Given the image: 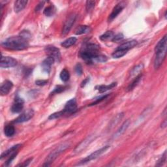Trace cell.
Segmentation results:
<instances>
[{
    "mask_svg": "<svg viewBox=\"0 0 167 167\" xmlns=\"http://www.w3.org/2000/svg\"><path fill=\"white\" fill-rule=\"evenodd\" d=\"M47 83H48V80H39L35 82L36 84L39 86H45L46 84H47Z\"/></svg>",
    "mask_w": 167,
    "mask_h": 167,
    "instance_id": "42",
    "label": "cell"
},
{
    "mask_svg": "<svg viewBox=\"0 0 167 167\" xmlns=\"http://www.w3.org/2000/svg\"><path fill=\"white\" fill-rule=\"evenodd\" d=\"M77 110V103L75 99H71L66 103L64 111L65 114H74Z\"/></svg>",
    "mask_w": 167,
    "mask_h": 167,
    "instance_id": "9",
    "label": "cell"
},
{
    "mask_svg": "<svg viewBox=\"0 0 167 167\" xmlns=\"http://www.w3.org/2000/svg\"><path fill=\"white\" fill-rule=\"evenodd\" d=\"M20 35L21 37H24V38H25V39H27V40L30 39L31 38V34H30V33L28 31H22V32L20 33Z\"/></svg>",
    "mask_w": 167,
    "mask_h": 167,
    "instance_id": "38",
    "label": "cell"
},
{
    "mask_svg": "<svg viewBox=\"0 0 167 167\" xmlns=\"http://www.w3.org/2000/svg\"><path fill=\"white\" fill-rule=\"evenodd\" d=\"M89 80H90V79H89L88 78H86V80H84V81L82 82L81 87H84V86H86V84H87V82H88Z\"/></svg>",
    "mask_w": 167,
    "mask_h": 167,
    "instance_id": "45",
    "label": "cell"
},
{
    "mask_svg": "<svg viewBox=\"0 0 167 167\" xmlns=\"http://www.w3.org/2000/svg\"><path fill=\"white\" fill-rule=\"evenodd\" d=\"M44 2H40L38 5H37L35 7V12H39L40 11L41 9H42V8H43L44 7Z\"/></svg>",
    "mask_w": 167,
    "mask_h": 167,
    "instance_id": "43",
    "label": "cell"
},
{
    "mask_svg": "<svg viewBox=\"0 0 167 167\" xmlns=\"http://www.w3.org/2000/svg\"><path fill=\"white\" fill-rule=\"evenodd\" d=\"M24 104V100L19 97L18 96H16L15 99V102L12 105L11 111L13 112V113H20L23 109Z\"/></svg>",
    "mask_w": 167,
    "mask_h": 167,
    "instance_id": "11",
    "label": "cell"
},
{
    "mask_svg": "<svg viewBox=\"0 0 167 167\" xmlns=\"http://www.w3.org/2000/svg\"><path fill=\"white\" fill-rule=\"evenodd\" d=\"M17 65V61L15 58L8 56H2L0 66L2 68L13 67Z\"/></svg>",
    "mask_w": 167,
    "mask_h": 167,
    "instance_id": "7",
    "label": "cell"
},
{
    "mask_svg": "<svg viewBox=\"0 0 167 167\" xmlns=\"http://www.w3.org/2000/svg\"><path fill=\"white\" fill-rule=\"evenodd\" d=\"M156 53V56L155 58V61H154V67L156 69H158L160 67L165 59L166 55V48Z\"/></svg>",
    "mask_w": 167,
    "mask_h": 167,
    "instance_id": "8",
    "label": "cell"
},
{
    "mask_svg": "<svg viewBox=\"0 0 167 167\" xmlns=\"http://www.w3.org/2000/svg\"><path fill=\"white\" fill-rule=\"evenodd\" d=\"M137 43H138L137 41H135V40H133V41H127V42H126V43L121 44L120 47H118V49L123 50V51H128L129 49L135 47V46L137 44Z\"/></svg>",
    "mask_w": 167,
    "mask_h": 167,
    "instance_id": "17",
    "label": "cell"
},
{
    "mask_svg": "<svg viewBox=\"0 0 167 167\" xmlns=\"http://www.w3.org/2000/svg\"><path fill=\"white\" fill-rule=\"evenodd\" d=\"M54 61H55V60L51 57L48 56V57L46 58L41 64L43 71L47 73H49L51 70V66Z\"/></svg>",
    "mask_w": 167,
    "mask_h": 167,
    "instance_id": "14",
    "label": "cell"
},
{
    "mask_svg": "<svg viewBox=\"0 0 167 167\" xmlns=\"http://www.w3.org/2000/svg\"><path fill=\"white\" fill-rule=\"evenodd\" d=\"M65 89V87L64 86H56L55 88H54V91L52 92V94H54V93H60L61 92H62V91H64Z\"/></svg>",
    "mask_w": 167,
    "mask_h": 167,
    "instance_id": "37",
    "label": "cell"
},
{
    "mask_svg": "<svg viewBox=\"0 0 167 167\" xmlns=\"http://www.w3.org/2000/svg\"><path fill=\"white\" fill-rule=\"evenodd\" d=\"M166 127V120H165L163 122L161 123V127L162 128H165Z\"/></svg>",
    "mask_w": 167,
    "mask_h": 167,
    "instance_id": "46",
    "label": "cell"
},
{
    "mask_svg": "<svg viewBox=\"0 0 167 167\" xmlns=\"http://www.w3.org/2000/svg\"><path fill=\"white\" fill-rule=\"evenodd\" d=\"M75 72L77 73L78 75H82L83 73V70H82V67L81 64H78L76 66H75Z\"/></svg>",
    "mask_w": 167,
    "mask_h": 167,
    "instance_id": "40",
    "label": "cell"
},
{
    "mask_svg": "<svg viewBox=\"0 0 167 167\" xmlns=\"http://www.w3.org/2000/svg\"><path fill=\"white\" fill-rule=\"evenodd\" d=\"M45 52L49 57H52L55 61L59 62L61 60V53L60 50L54 46H48L45 48Z\"/></svg>",
    "mask_w": 167,
    "mask_h": 167,
    "instance_id": "5",
    "label": "cell"
},
{
    "mask_svg": "<svg viewBox=\"0 0 167 167\" xmlns=\"http://www.w3.org/2000/svg\"><path fill=\"white\" fill-rule=\"evenodd\" d=\"M69 147V144L68 143H64L60 145L48 156L47 159H46V161L43 166H48L51 165L52 162H53V161L55 160L61 153L64 152L65 150L66 149H67Z\"/></svg>",
    "mask_w": 167,
    "mask_h": 167,
    "instance_id": "3",
    "label": "cell"
},
{
    "mask_svg": "<svg viewBox=\"0 0 167 167\" xmlns=\"http://www.w3.org/2000/svg\"><path fill=\"white\" fill-rule=\"evenodd\" d=\"M99 46L95 44H88L84 47L80 52V56L87 61L92 60L94 57L99 55Z\"/></svg>",
    "mask_w": 167,
    "mask_h": 167,
    "instance_id": "2",
    "label": "cell"
},
{
    "mask_svg": "<svg viewBox=\"0 0 167 167\" xmlns=\"http://www.w3.org/2000/svg\"><path fill=\"white\" fill-rule=\"evenodd\" d=\"M2 45L4 48L12 51H22L29 47V43L28 40L19 35L9 37L3 41Z\"/></svg>",
    "mask_w": 167,
    "mask_h": 167,
    "instance_id": "1",
    "label": "cell"
},
{
    "mask_svg": "<svg viewBox=\"0 0 167 167\" xmlns=\"http://www.w3.org/2000/svg\"><path fill=\"white\" fill-rule=\"evenodd\" d=\"M32 160H33V158L28 159H27L26 161H25L22 165H20L19 166H28L30 164V162L32 161Z\"/></svg>",
    "mask_w": 167,
    "mask_h": 167,
    "instance_id": "44",
    "label": "cell"
},
{
    "mask_svg": "<svg viewBox=\"0 0 167 167\" xmlns=\"http://www.w3.org/2000/svg\"><path fill=\"white\" fill-rule=\"evenodd\" d=\"M107 61V57L103 55H98L94 57L93 59L91 61V62H97V63H102L106 62Z\"/></svg>",
    "mask_w": 167,
    "mask_h": 167,
    "instance_id": "32",
    "label": "cell"
},
{
    "mask_svg": "<svg viewBox=\"0 0 167 167\" xmlns=\"http://www.w3.org/2000/svg\"><path fill=\"white\" fill-rule=\"evenodd\" d=\"M16 155H17V152H15V153L12 154L11 156H9V159H8V160L6 161V162L5 163V166H9L11 163L12 161L14 160V159L16 157Z\"/></svg>",
    "mask_w": 167,
    "mask_h": 167,
    "instance_id": "39",
    "label": "cell"
},
{
    "mask_svg": "<svg viewBox=\"0 0 167 167\" xmlns=\"http://www.w3.org/2000/svg\"><path fill=\"white\" fill-rule=\"evenodd\" d=\"M77 41V39L76 37H70V38L65 40L61 44V46L63 47L67 48H69L70 47H71V46L74 45L75 43H76Z\"/></svg>",
    "mask_w": 167,
    "mask_h": 167,
    "instance_id": "24",
    "label": "cell"
},
{
    "mask_svg": "<svg viewBox=\"0 0 167 167\" xmlns=\"http://www.w3.org/2000/svg\"><path fill=\"white\" fill-rule=\"evenodd\" d=\"M123 113H120L118 115H116L114 118L111 120L109 125H108V130H110V129H113L116 125L120 122V121L122 120L123 117Z\"/></svg>",
    "mask_w": 167,
    "mask_h": 167,
    "instance_id": "20",
    "label": "cell"
},
{
    "mask_svg": "<svg viewBox=\"0 0 167 167\" xmlns=\"http://www.w3.org/2000/svg\"><path fill=\"white\" fill-rule=\"evenodd\" d=\"M114 33L112 31H108L104 33L103 35L100 37V39L101 41H106L108 39H112L114 37Z\"/></svg>",
    "mask_w": 167,
    "mask_h": 167,
    "instance_id": "30",
    "label": "cell"
},
{
    "mask_svg": "<svg viewBox=\"0 0 167 167\" xmlns=\"http://www.w3.org/2000/svg\"><path fill=\"white\" fill-rule=\"evenodd\" d=\"M125 6H126V5H125V3L124 2H121L118 4H117L116 7L113 9V10H112L111 14L110 15L109 18H108V20L112 21L115 18H116L117 16L122 11V10L124 9Z\"/></svg>",
    "mask_w": 167,
    "mask_h": 167,
    "instance_id": "12",
    "label": "cell"
},
{
    "mask_svg": "<svg viewBox=\"0 0 167 167\" xmlns=\"http://www.w3.org/2000/svg\"><path fill=\"white\" fill-rule=\"evenodd\" d=\"M4 133H5V135L7 137H11L13 136L15 133V129L13 125H6L5 128H4Z\"/></svg>",
    "mask_w": 167,
    "mask_h": 167,
    "instance_id": "25",
    "label": "cell"
},
{
    "mask_svg": "<svg viewBox=\"0 0 167 167\" xmlns=\"http://www.w3.org/2000/svg\"><path fill=\"white\" fill-rule=\"evenodd\" d=\"M28 3V1L26 0H18L15 2L14 5V10L15 12H20L25 9Z\"/></svg>",
    "mask_w": 167,
    "mask_h": 167,
    "instance_id": "16",
    "label": "cell"
},
{
    "mask_svg": "<svg viewBox=\"0 0 167 167\" xmlns=\"http://www.w3.org/2000/svg\"><path fill=\"white\" fill-rule=\"evenodd\" d=\"M117 85L116 82H113L112 84H110L108 85H101V86H99L97 87V90H99V92L100 93H103L106 92V91L111 90L113 88V87H116Z\"/></svg>",
    "mask_w": 167,
    "mask_h": 167,
    "instance_id": "22",
    "label": "cell"
},
{
    "mask_svg": "<svg viewBox=\"0 0 167 167\" xmlns=\"http://www.w3.org/2000/svg\"><path fill=\"white\" fill-rule=\"evenodd\" d=\"M123 37L124 36H123V35L122 34V33H118V34H117V35L114 36V37L112 38V41L113 42H116V43H118V42L123 40Z\"/></svg>",
    "mask_w": 167,
    "mask_h": 167,
    "instance_id": "36",
    "label": "cell"
},
{
    "mask_svg": "<svg viewBox=\"0 0 167 167\" xmlns=\"http://www.w3.org/2000/svg\"><path fill=\"white\" fill-rule=\"evenodd\" d=\"M76 18H77V15L75 13H73V12L71 14H70L67 16V18L65 22L64 28H63V30H62L63 35H67V33H69L70 30H71L73 24L75 22Z\"/></svg>",
    "mask_w": 167,
    "mask_h": 167,
    "instance_id": "4",
    "label": "cell"
},
{
    "mask_svg": "<svg viewBox=\"0 0 167 167\" xmlns=\"http://www.w3.org/2000/svg\"><path fill=\"white\" fill-rule=\"evenodd\" d=\"M141 78H142V74H140L139 75H138L137 77H136L134 78V80H133V81L128 86L127 90L128 91H131V90H133V89H134L135 87L138 85V84L139 83Z\"/></svg>",
    "mask_w": 167,
    "mask_h": 167,
    "instance_id": "28",
    "label": "cell"
},
{
    "mask_svg": "<svg viewBox=\"0 0 167 167\" xmlns=\"http://www.w3.org/2000/svg\"><path fill=\"white\" fill-rule=\"evenodd\" d=\"M33 116H34V111L32 109H29L23 112L21 115H20L18 118L15 120V123H18L28 122V121H29L33 118Z\"/></svg>",
    "mask_w": 167,
    "mask_h": 167,
    "instance_id": "10",
    "label": "cell"
},
{
    "mask_svg": "<svg viewBox=\"0 0 167 167\" xmlns=\"http://www.w3.org/2000/svg\"><path fill=\"white\" fill-rule=\"evenodd\" d=\"M127 51H123V50L117 49L116 51L112 54V57L114 58H120L124 56L127 54Z\"/></svg>",
    "mask_w": 167,
    "mask_h": 167,
    "instance_id": "31",
    "label": "cell"
},
{
    "mask_svg": "<svg viewBox=\"0 0 167 167\" xmlns=\"http://www.w3.org/2000/svg\"><path fill=\"white\" fill-rule=\"evenodd\" d=\"M95 5V2L94 1H87L86 4V11L87 12H90L92 11Z\"/></svg>",
    "mask_w": 167,
    "mask_h": 167,
    "instance_id": "34",
    "label": "cell"
},
{
    "mask_svg": "<svg viewBox=\"0 0 167 167\" xmlns=\"http://www.w3.org/2000/svg\"><path fill=\"white\" fill-rule=\"evenodd\" d=\"M64 114H65V112H64V110H63L61 111L57 112H55V113L51 114V116H49L48 119L49 120H54V119L59 118H60L61 116H62L63 115H64Z\"/></svg>",
    "mask_w": 167,
    "mask_h": 167,
    "instance_id": "33",
    "label": "cell"
},
{
    "mask_svg": "<svg viewBox=\"0 0 167 167\" xmlns=\"http://www.w3.org/2000/svg\"><path fill=\"white\" fill-rule=\"evenodd\" d=\"M110 148L109 146H104V147L99 149L97 151L94 152L93 153H92L91 154H90V156H88L87 157H86V158L84 159L81 161H80V164H84L86 163V162H90L91 161H92L93 159H97V157H99L100 156H101L103 153H104L108 149V148Z\"/></svg>",
    "mask_w": 167,
    "mask_h": 167,
    "instance_id": "6",
    "label": "cell"
},
{
    "mask_svg": "<svg viewBox=\"0 0 167 167\" xmlns=\"http://www.w3.org/2000/svg\"><path fill=\"white\" fill-rule=\"evenodd\" d=\"M60 77L63 82L68 81L69 79V77H70V74H69V73L68 70L65 69H63L60 73Z\"/></svg>",
    "mask_w": 167,
    "mask_h": 167,
    "instance_id": "29",
    "label": "cell"
},
{
    "mask_svg": "<svg viewBox=\"0 0 167 167\" xmlns=\"http://www.w3.org/2000/svg\"><path fill=\"white\" fill-rule=\"evenodd\" d=\"M13 87V84L10 80H5L1 85L0 93L2 96L6 95L9 93Z\"/></svg>",
    "mask_w": 167,
    "mask_h": 167,
    "instance_id": "13",
    "label": "cell"
},
{
    "mask_svg": "<svg viewBox=\"0 0 167 167\" xmlns=\"http://www.w3.org/2000/svg\"><path fill=\"white\" fill-rule=\"evenodd\" d=\"M129 125H130V121L129 120L125 121V122L122 125V126H121L120 128L118 129V131L116 133V134L114 135V138L119 137L122 135H123V133L126 131L127 128L129 126Z\"/></svg>",
    "mask_w": 167,
    "mask_h": 167,
    "instance_id": "18",
    "label": "cell"
},
{
    "mask_svg": "<svg viewBox=\"0 0 167 167\" xmlns=\"http://www.w3.org/2000/svg\"><path fill=\"white\" fill-rule=\"evenodd\" d=\"M90 31H91L90 27L87 26H80L77 28L76 30H75V34L77 35L86 34V33H90Z\"/></svg>",
    "mask_w": 167,
    "mask_h": 167,
    "instance_id": "23",
    "label": "cell"
},
{
    "mask_svg": "<svg viewBox=\"0 0 167 167\" xmlns=\"http://www.w3.org/2000/svg\"><path fill=\"white\" fill-rule=\"evenodd\" d=\"M56 9L54 5H51L48 6L47 8H45L44 10V15L47 16H52L56 13Z\"/></svg>",
    "mask_w": 167,
    "mask_h": 167,
    "instance_id": "27",
    "label": "cell"
},
{
    "mask_svg": "<svg viewBox=\"0 0 167 167\" xmlns=\"http://www.w3.org/2000/svg\"><path fill=\"white\" fill-rule=\"evenodd\" d=\"M108 95H104L102 96V97L98 98L97 99H96V100H95V102H93V103H91L90 106L95 105V104H97V103H100V102H101L102 101H103L104 99H105L108 97Z\"/></svg>",
    "mask_w": 167,
    "mask_h": 167,
    "instance_id": "41",
    "label": "cell"
},
{
    "mask_svg": "<svg viewBox=\"0 0 167 167\" xmlns=\"http://www.w3.org/2000/svg\"><path fill=\"white\" fill-rule=\"evenodd\" d=\"M20 146H21V144H16L12 146V147H11L9 149H7V151L4 152L1 155V159H3V158L9 157L12 155V154L15 153V152H17L18 149L20 148Z\"/></svg>",
    "mask_w": 167,
    "mask_h": 167,
    "instance_id": "15",
    "label": "cell"
},
{
    "mask_svg": "<svg viewBox=\"0 0 167 167\" xmlns=\"http://www.w3.org/2000/svg\"><path fill=\"white\" fill-rule=\"evenodd\" d=\"M167 47V37L165 35L159 41V43L157 44L155 48V52H159L161 51V50L166 48Z\"/></svg>",
    "mask_w": 167,
    "mask_h": 167,
    "instance_id": "19",
    "label": "cell"
},
{
    "mask_svg": "<svg viewBox=\"0 0 167 167\" xmlns=\"http://www.w3.org/2000/svg\"><path fill=\"white\" fill-rule=\"evenodd\" d=\"M166 151L165 152L163 155L162 156V157L159 160V161L157 162V164H156V166H162L166 162Z\"/></svg>",
    "mask_w": 167,
    "mask_h": 167,
    "instance_id": "35",
    "label": "cell"
},
{
    "mask_svg": "<svg viewBox=\"0 0 167 167\" xmlns=\"http://www.w3.org/2000/svg\"><path fill=\"white\" fill-rule=\"evenodd\" d=\"M143 68H144V66L142 64L138 65L137 66L135 67L131 70V72L130 73V77H137L138 75L140 74V72L142 71V70L143 69Z\"/></svg>",
    "mask_w": 167,
    "mask_h": 167,
    "instance_id": "26",
    "label": "cell"
},
{
    "mask_svg": "<svg viewBox=\"0 0 167 167\" xmlns=\"http://www.w3.org/2000/svg\"><path fill=\"white\" fill-rule=\"evenodd\" d=\"M91 142V136L90 137H87V139L86 140H84L82 142H81L80 144H79L77 148L75 149L74 150V152H77V153H79V152H80L81 151H82L83 149H84L86 147H87V146L88 145L90 142Z\"/></svg>",
    "mask_w": 167,
    "mask_h": 167,
    "instance_id": "21",
    "label": "cell"
}]
</instances>
